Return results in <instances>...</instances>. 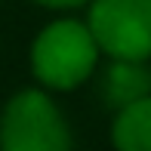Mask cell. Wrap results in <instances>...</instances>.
I'll return each mask as SVG.
<instances>
[{
    "label": "cell",
    "mask_w": 151,
    "mask_h": 151,
    "mask_svg": "<svg viewBox=\"0 0 151 151\" xmlns=\"http://www.w3.org/2000/svg\"><path fill=\"white\" fill-rule=\"evenodd\" d=\"M65 114L43 90L16 93L0 111V151H71Z\"/></svg>",
    "instance_id": "cell-2"
},
{
    "label": "cell",
    "mask_w": 151,
    "mask_h": 151,
    "mask_svg": "<svg viewBox=\"0 0 151 151\" xmlns=\"http://www.w3.org/2000/svg\"><path fill=\"white\" fill-rule=\"evenodd\" d=\"M99 65V43L86 22L59 19L34 37L31 71L43 86L68 93L93 77Z\"/></svg>",
    "instance_id": "cell-1"
},
{
    "label": "cell",
    "mask_w": 151,
    "mask_h": 151,
    "mask_svg": "<svg viewBox=\"0 0 151 151\" xmlns=\"http://www.w3.org/2000/svg\"><path fill=\"white\" fill-rule=\"evenodd\" d=\"M111 142L117 151H151V96L117 111Z\"/></svg>",
    "instance_id": "cell-5"
},
{
    "label": "cell",
    "mask_w": 151,
    "mask_h": 151,
    "mask_svg": "<svg viewBox=\"0 0 151 151\" xmlns=\"http://www.w3.org/2000/svg\"><path fill=\"white\" fill-rule=\"evenodd\" d=\"M86 25L114 62L151 59V0H90Z\"/></svg>",
    "instance_id": "cell-3"
},
{
    "label": "cell",
    "mask_w": 151,
    "mask_h": 151,
    "mask_svg": "<svg viewBox=\"0 0 151 151\" xmlns=\"http://www.w3.org/2000/svg\"><path fill=\"white\" fill-rule=\"evenodd\" d=\"M102 96L117 111L151 96V68L145 62H114L111 59V68L105 71V80H102Z\"/></svg>",
    "instance_id": "cell-4"
},
{
    "label": "cell",
    "mask_w": 151,
    "mask_h": 151,
    "mask_svg": "<svg viewBox=\"0 0 151 151\" xmlns=\"http://www.w3.org/2000/svg\"><path fill=\"white\" fill-rule=\"evenodd\" d=\"M34 3L46 6V9H77V6H86L90 0H34Z\"/></svg>",
    "instance_id": "cell-6"
}]
</instances>
